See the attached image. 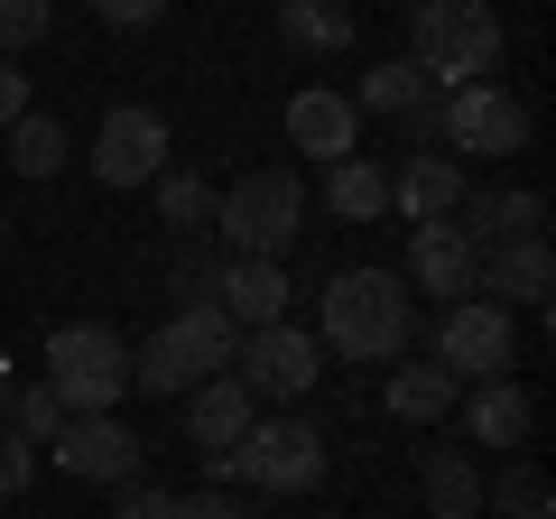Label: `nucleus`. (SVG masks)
I'll return each instance as SVG.
<instances>
[{"label":"nucleus","mask_w":556,"mask_h":519,"mask_svg":"<svg viewBox=\"0 0 556 519\" xmlns=\"http://www.w3.org/2000/svg\"><path fill=\"white\" fill-rule=\"evenodd\" d=\"M316 316H325V353H343V362H399L408 353V334H417V288L399 279V269H334L325 279V298H316Z\"/></svg>","instance_id":"1"},{"label":"nucleus","mask_w":556,"mask_h":519,"mask_svg":"<svg viewBox=\"0 0 556 519\" xmlns=\"http://www.w3.org/2000/svg\"><path fill=\"white\" fill-rule=\"evenodd\" d=\"M232 353H241V325L223 316L214 298H195V306H177V316H167L159 334L130 353V380L149 390V400H186L195 380L232 371Z\"/></svg>","instance_id":"2"},{"label":"nucleus","mask_w":556,"mask_h":519,"mask_svg":"<svg viewBox=\"0 0 556 519\" xmlns=\"http://www.w3.org/2000/svg\"><path fill=\"white\" fill-rule=\"evenodd\" d=\"M408 65L427 84H482L501 65V10L492 0H417V20H408Z\"/></svg>","instance_id":"3"},{"label":"nucleus","mask_w":556,"mask_h":519,"mask_svg":"<svg viewBox=\"0 0 556 519\" xmlns=\"http://www.w3.org/2000/svg\"><path fill=\"white\" fill-rule=\"evenodd\" d=\"M47 390H56L65 418H102V408H121V390H130V343H121V325L102 316H75L47 334Z\"/></svg>","instance_id":"4"},{"label":"nucleus","mask_w":556,"mask_h":519,"mask_svg":"<svg viewBox=\"0 0 556 519\" xmlns=\"http://www.w3.org/2000/svg\"><path fill=\"white\" fill-rule=\"evenodd\" d=\"M214 232L232 241V260H288V241L306 232V186L288 167H251L214 195Z\"/></svg>","instance_id":"5"},{"label":"nucleus","mask_w":556,"mask_h":519,"mask_svg":"<svg viewBox=\"0 0 556 519\" xmlns=\"http://www.w3.org/2000/svg\"><path fill=\"white\" fill-rule=\"evenodd\" d=\"M223 464H232V482H251V492H269V501L316 492L325 482V427L316 418H251V436Z\"/></svg>","instance_id":"6"},{"label":"nucleus","mask_w":556,"mask_h":519,"mask_svg":"<svg viewBox=\"0 0 556 519\" xmlns=\"http://www.w3.org/2000/svg\"><path fill=\"white\" fill-rule=\"evenodd\" d=\"M437 140L455 159H519L529 149V102L501 93V84H455L437 102Z\"/></svg>","instance_id":"7"},{"label":"nucleus","mask_w":556,"mask_h":519,"mask_svg":"<svg viewBox=\"0 0 556 519\" xmlns=\"http://www.w3.org/2000/svg\"><path fill=\"white\" fill-rule=\"evenodd\" d=\"M510 362H519V325H510V306H492V298H455L437 316V371H455V380H510Z\"/></svg>","instance_id":"8"},{"label":"nucleus","mask_w":556,"mask_h":519,"mask_svg":"<svg viewBox=\"0 0 556 519\" xmlns=\"http://www.w3.org/2000/svg\"><path fill=\"white\" fill-rule=\"evenodd\" d=\"M232 380L251 390V400H306L325 380V343L298 334V325H251L232 353Z\"/></svg>","instance_id":"9"},{"label":"nucleus","mask_w":556,"mask_h":519,"mask_svg":"<svg viewBox=\"0 0 556 519\" xmlns=\"http://www.w3.org/2000/svg\"><path fill=\"white\" fill-rule=\"evenodd\" d=\"M159 167H167V121L149 112V102H112L102 130H93V177L130 195V186H149Z\"/></svg>","instance_id":"10"},{"label":"nucleus","mask_w":556,"mask_h":519,"mask_svg":"<svg viewBox=\"0 0 556 519\" xmlns=\"http://www.w3.org/2000/svg\"><path fill=\"white\" fill-rule=\"evenodd\" d=\"M353 112H371V121H399L417 149H427V130H437V84L417 75L408 56H380V65H362V84H353Z\"/></svg>","instance_id":"11"},{"label":"nucleus","mask_w":556,"mask_h":519,"mask_svg":"<svg viewBox=\"0 0 556 519\" xmlns=\"http://www.w3.org/2000/svg\"><path fill=\"white\" fill-rule=\"evenodd\" d=\"M47 445H56V473H75V482H130L139 473V436L112 408H102V418H65Z\"/></svg>","instance_id":"12"},{"label":"nucleus","mask_w":556,"mask_h":519,"mask_svg":"<svg viewBox=\"0 0 556 519\" xmlns=\"http://www.w3.org/2000/svg\"><path fill=\"white\" fill-rule=\"evenodd\" d=\"M473 241L455 232V214H437V223H408V269H399V279L408 288H427V298H473Z\"/></svg>","instance_id":"13"},{"label":"nucleus","mask_w":556,"mask_h":519,"mask_svg":"<svg viewBox=\"0 0 556 519\" xmlns=\"http://www.w3.org/2000/svg\"><path fill=\"white\" fill-rule=\"evenodd\" d=\"M547 288H556L547 232H529V241H492V251L473 260V298H492V306H547Z\"/></svg>","instance_id":"14"},{"label":"nucleus","mask_w":556,"mask_h":519,"mask_svg":"<svg viewBox=\"0 0 556 519\" xmlns=\"http://www.w3.org/2000/svg\"><path fill=\"white\" fill-rule=\"evenodd\" d=\"M353 140H362V112H353V93H334V84H306V93L288 102V149H306L316 167L353 159Z\"/></svg>","instance_id":"15"},{"label":"nucleus","mask_w":556,"mask_h":519,"mask_svg":"<svg viewBox=\"0 0 556 519\" xmlns=\"http://www.w3.org/2000/svg\"><path fill=\"white\" fill-rule=\"evenodd\" d=\"M455 232L473 241V251H492V241H529V232H547V195H538V186H464V204H455Z\"/></svg>","instance_id":"16"},{"label":"nucleus","mask_w":556,"mask_h":519,"mask_svg":"<svg viewBox=\"0 0 556 519\" xmlns=\"http://www.w3.org/2000/svg\"><path fill=\"white\" fill-rule=\"evenodd\" d=\"M251 418H260V400L241 390L232 371H214V380H195V390H186V445H195V455L241 445V436H251Z\"/></svg>","instance_id":"17"},{"label":"nucleus","mask_w":556,"mask_h":519,"mask_svg":"<svg viewBox=\"0 0 556 519\" xmlns=\"http://www.w3.org/2000/svg\"><path fill=\"white\" fill-rule=\"evenodd\" d=\"M214 306L251 334V325H288V269L278 260H223L214 269Z\"/></svg>","instance_id":"18"},{"label":"nucleus","mask_w":556,"mask_h":519,"mask_svg":"<svg viewBox=\"0 0 556 519\" xmlns=\"http://www.w3.org/2000/svg\"><path fill=\"white\" fill-rule=\"evenodd\" d=\"M455 204H464V167L445 159V149H408V159L390 167V214L437 223V214H455Z\"/></svg>","instance_id":"19"},{"label":"nucleus","mask_w":556,"mask_h":519,"mask_svg":"<svg viewBox=\"0 0 556 519\" xmlns=\"http://www.w3.org/2000/svg\"><path fill=\"white\" fill-rule=\"evenodd\" d=\"M455 408H464V427H473V445H501V455H510V445H529V427H538V408H529V390H519V380H473Z\"/></svg>","instance_id":"20"},{"label":"nucleus","mask_w":556,"mask_h":519,"mask_svg":"<svg viewBox=\"0 0 556 519\" xmlns=\"http://www.w3.org/2000/svg\"><path fill=\"white\" fill-rule=\"evenodd\" d=\"M417 492H427L437 519H482V464L464 445H427L417 455Z\"/></svg>","instance_id":"21"},{"label":"nucleus","mask_w":556,"mask_h":519,"mask_svg":"<svg viewBox=\"0 0 556 519\" xmlns=\"http://www.w3.org/2000/svg\"><path fill=\"white\" fill-rule=\"evenodd\" d=\"M455 400H464V380H455V371H437V362H399V371L380 380V408H390V418H408V427L455 418Z\"/></svg>","instance_id":"22"},{"label":"nucleus","mask_w":556,"mask_h":519,"mask_svg":"<svg viewBox=\"0 0 556 519\" xmlns=\"http://www.w3.org/2000/svg\"><path fill=\"white\" fill-rule=\"evenodd\" d=\"M278 38L298 56H343L353 47V0H278Z\"/></svg>","instance_id":"23"},{"label":"nucleus","mask_w":556,"mask_h":519,"mask_svg":"<svg viewBox=\"0 0 556 519\" xmlns=\"http://www.w3.org/2000/svg\"><path fill=\"white\" fill-rule=\"evenodd\" d=\"M149 186H159V223H167V232H177V241L214 232V186H204L195 167H159V177H149Z\"/></svg>","instance_id":"24"},{"label":"nucleus","mask_w":556,"mask_h":519,"mask_svg":"<svg viewBox=\"0 0 556 519\" xmlns=\"http://www.w3.org/2000/svg\"><path fill=\"white\" fill-rule=\"evenodd\" d=\"M325 204H334L343 223H371V214H390V177H380L371 159H334L325 167Z\"/></svg>","instance_id":"25"},{"label":"nucleus","mask_w":556,"mask_h":519,"mask_svg":"<svg viewBox=\"0 0 556 519\" xmlns=\"http://www.w3.org/2000/svg\"><path fill=\"white\" fill-rule=\"evenodd\" d=\"M65 149H75V140H65L56 112H20V121H10V167H20V177H56Z\"/></svg>","instance_id":"26"},{"label":"nucleus","mask_w":556,"mask_h":519,"mask_svg":"<svg viewBox=\"0 0 556 519\" xmlns=\"http://www.w3.org/2000/svg\"><path fill=\"white\" fill-rule=\"evenodd\" d=\"M482 510H501V519H547L556 492H547L538 464H501V473H482Z\"/></svg>","instance_id":"27"},{"label":"nucleus","mask_w":556,"mask_h":519,"mask_svg":"<svg viewBox=\"0 0 556 519\" xmlns=\"http://www.w3.org/2000/svg\"><path fill=\"white\" fill-rule=\"evenodd\" d=\"M56 427H65V408H56V390H47V380H28V390H10V436L47 445Z\"/></svg>","instance_id":"28"},{"label":"nucleus","mask_w":556,"mask_h":519,"mask_svg":"<svg viewBox=\"0 0 556 519\" xmlns=\"http://www.w3.org/2000/svg\"><path fill=\"white\" fill-rule=\"evenodd\" d=\"M47 38V0H0V56H28Z\"/></svg>","instance_id":"29"},{"label":"nucleus","mask_w":556,"mask_h":519,"mask_svg":"<svg viewBox=\"0 0 556 519\" xmlns=\"http://www.w3.org/2000/svg\"><path fill=\"white\" fill-rule=\"evenodd\" d=\"M28 482H38V445H28V436H0V501H20Z\"/></svg>","instance_id":"30"},{"label":"nucleus","mask_w":556,"mask_h":519,"mask_svg":"<svg viewBox=\"0 0 556 519\" xmlns=\"http://www.w3.org/2000/svg\"><path fill=\"white\" fill-rule=\"evenodd\" d=\"M121 510L112 519H177V492H159V482H112Z\"/></svg>","instance_id":"31"},{"label":"nucleus","mask_w":556,"mask_h":519,"mask_svg":"<svg viewBox=\"0 0 556 519\" xmlns=\"http://www.w3.org/2000/svg\"><path fill=\"white\" fill-rule=\"evenodd\" d=\"M93 20H102V28H159L167 0H93Z\"/></svg>","instance_id":"32"},{"label":"nucleus","mask_w":556,"mask_h":519,"mask_svg":"<svg viewBox=\"0 0 556 519\" xmlns=\"http://www.w3.org/2000/svg\"><path fill=\"white\" fill-rule=\"evenodd\" d=\"M20 112H38V102H28V75H20L10 56H0V130H10Z\"/></svg>","instance_id":"33"},{"label":"nucleus","mask_w":556,"mask_h":519,"mask_svg":"<svg viewBox=\"0 0 556 519\" xmlns=\"http://www.w3.org/2000/svg\"><path fill=\"white\" fill-rule=\"evenodd\" d=\"M177 519H251V510L223 501V492H177Z\"/></svg>","instance_id":"34"},{"label":"nucleus","mask_w":556,"mask_h":519,"mask_svg":"<svg viewBox=\"0 0 556 519\" xmlns=\"http://www.w3.org/2000/svg\"><path fill=\"white\" fill-rule=\"evenodd\" d=\"M10 390H20V380H10V353H0V408H10Z\"/></svg>","instance_id":"35"},{"label":"nucleus","mask_w":556,"mask_h":519,"mask_svg":"<svg viewBox=\"0 0 556 519\" xmlns=\"http://www.w3.org/2000/svg\"><path fill=\"white\" fill-rule=\"evenodd\" d=\"M0 232H10V214H0Z\"/></svg>","instance_id":"36"}]
</instances>
